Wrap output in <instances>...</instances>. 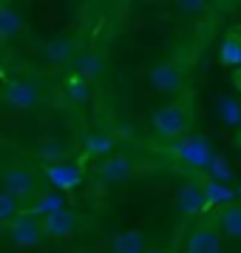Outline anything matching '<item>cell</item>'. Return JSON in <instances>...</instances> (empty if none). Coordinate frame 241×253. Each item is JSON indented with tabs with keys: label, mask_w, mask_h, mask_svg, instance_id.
I'll return each instance as SVG.
<instances>
[{
	"label": "cell",
	"mask_w": 241,
	"mask_h": 253,
	"mask_svg": "<svg viewBox=\"0 0 241 253\" xmlns=\"http://www.w3.org/2000/svg\"><path fill=\"white\" fill-rule=\"evenodd\" d=\"M221 63H227V66H241V43L224 40V43H221Z\"/></svg>",
	"instance_id": "cell-23"
},
{
	"label": "cell",
	"mask_w": 241,
	"mask_h": 253,
	"mask_svg": "<svg viewBox=\"0 0 241 253\" xmlns=\"http://www.w3.org/2000/svg\"><path fill=\"white\" fill-rule=\"evenodd\" d=\"M60 208H66V196H63V191H48V194H40L34 199V216H48V213H54V211H60Z\"/></svg>",
	"instance_id": "cell-16"
},
{
	"label": "cell",
	"mask_w": 241,
	"mask_h": 253,
	"mask_svg": "<svg viewBox=\"0 0 241 253\" xmlns=\"http://www.w3.org/2000/svg\"><path fill=\"white\" fill-rule=\"evenodd\" d=\"M77 71H80L85 80H97L105 71L103 54H100V51H82L80 57H77Z\"/></svg>",
	"instance_id": "cell-15"
},
{
	"label": "cell",
	"mask_w": 241,
	"mask_h": 253,
	"mask_svg": "<svg viewBox=\"0 0 241 253\" xmlns=\"http://www.w3.org/2000/svg\"><path fill=\"white\" fill-rule=\"evenodd\" d=\"M63 154H66V145L63 142H57V139H46L43 145H40V157L43 160H63Z\"/></svg>",
	"instance_id": "cell-25"
},
{
	"label": "cell",
	"mask_w": 241,
	"mask_h": 253,
	"mask_svg": "<svg viewBox=\"0 0 241 253\" xmlns=\"http://www.w3.org/2000/svg\"><path fill=\"white\" fill-rule=\"evenodd\" d=\"M74 48H77V40L74 37H54V40H48L46 43V60L48 63H54V66H60V63H69L71 57H74Z\"/></svg>",
	"instance_id": "cell-12"
},
{
	"label": "cell",
	"mask_w": 241,
	"mask_h": 253,
	"mask_svg": "<svg viewBox=\"0 0 241 253\" xmlns=\"http://www.w3.org/2000/svg\"><path fill=\"white\" fill-rule=\"evenodd\" d=\"M218 117H221V123H227V126H241V105L236 100H227V97H221L218 100Z\"/></svg>",
	"instance_id": "cell-22"
},
{
	"label": "cell",
	"mask_w": 241,
	"mask_h": 253,
	"mask_svg": "<svg viewBox=\"0 0 241 253\" xmlns=\"http://www.w3.org/2000/svg\"><path fill=\"white\" fill-rule=\"evenodd\" d=\"M46 179L54 185L57 191H74V188L82 182V171L74 162L57 160V162H48L46 165Z\"/></svg>",
	"instance_id": "cell-6"
},
{
	"label": "cell",
	"mask_w": 241,
	"mask_h": 253,
	"mask_svg": "<svg viewBox=\"0 0 241 253\" xmlns=\"http://www.w3.org/2000/svg\"><path fill=\"white\" fill-rule=\"evenodd\" d=\"M66 97H69L71 103H85L88 100V85H85V77L82 74L66 77Z\"/></svg>",
	"instance_id": "cell-20"
},
{
	"label": "cell",
	"mask_w": 241,
	"mask_h": 253,
	"mask_svg": "<svg viewBox=\"0 0 241 253\" xmlns=\"http://www.w3.org/2000/svg\"><path fill=\"white\" fill-rule=\"evenodd\" d=\"M9 236L17 248H37L46 239V230H43V222H37L34 213H17V222H12Z\"/></svg>",
	"instance_id": "cell-3"
},
{
	"label": "cell",
	"mask_w": 241,
	"mask_h": 253,
	"mask_svg": "<svg viewBox=\"0 0 241 253\" xmlns=\"http://www.w3.org/2000/svg\"><path fill=\"white\" fill-rule=\"evenodd\" d=\"M17 216V196H12L9 191H0V222Z\"/></svg>",
	"instance_id": "cell-24"
},
{
	"label": "cell",
	"mask_w": 241,
	"mask_h": 253,
	"mask_svg": "<svg viewBox=\"0 0 241 253\" xmlns=\"http://www.w3.org/2000/svg\"><path fill=\"white\" fill-rule=\"evenodd\" d=\"M3 100L12 105V108H20V111H29L37 105V88L34 83L29 80H9L6 83V91H3Z\"/></svg>",
	"instance_id": "cell-7"
},
{
	"label": "cell",
	"mask_w": 241,
	"mask_h": 253,
	"mask_svg": "<svg viewBox=\"0 0 241 253\" xmlns=\"http://www.w3.org/2000/svg\"><path fill=\"white\" fill-rule=\"evenodd\" d=\"M114 253H142L145 251V233L142 230H122L114 236Z\"/></svg>",
	"instance_id": "cell-13"
},
{
	"label": "cell",
	"mask_w": 241,
	"mask_h": 253,
	"mask_svg": "<svg viewBox=\"0 0 241 253\" xmlns=\"http://www.w3.org/2000/svg\"><path fill=\"white\" fill-rule=\"evenodd\" d=\"M150 126H153V131H156L159 137L179 139L184 131H187V126H190V117H187V111H184L182 105H162V108L153 111Z\"/></svg>",
	"instance_id": "cell-1"
},
{
	"label": "cell",
	"mask_w": 241,
	"mask_h": 253,
	"mask_svg": "<svg viewBox=\"0 0 241 253\" xmlns=\"http://www.w3.org/2000/svg\"><path fill=\"white\" fill-rule=\"evenodd\" d=\"M239 194H241V188H239Z\"/></svg>",
	"instance_id": "cell-27"
},
{
	"label": "cell",
	"mask_w": 241,
	"mask_h": 253,
	"mask_svg": "<svg viewBox=\"0 0 241 253\" xmlns=\"http://www.w3.org/2000/svg\"><path fill=\"white\" fill-rule=\"evenodd\" d=\"M184 253H221V236L213 228H196L187 236Z\"/></svg>",
	"instance_id": "cell-10"
},
{
	"label": "cell",
	"mask_w": 241,
	"mask_h": 253,
	"mask_svg": "<svg viewBox=\"0 0 241 253\" xmlns=\"http://www.w3.org/2000/svg\"><path fill=\"white\" fill-rule=\"evenodd\" d=\"M207 171H210V176L218 179V182H230V179H233V165L227 162L224 154H213V160H210V165H207Z\"/></svg>",
	"instance_id": "cell-21"
},
{
	"label": "cell",
	"mask_w": 241,
	"mask_h": 253,
	"mask_svg": "<svg viewBox=\"0 0 241 253\" xmlns=\"http://www.w3.org/2000/svg\"><path fill=\"white\" fill-rule=\"evenodd\" d=\"M173 154H176L182 162L193 165V168H207L216 151H213V145H210V139L199 137V134H187V137L182 134L179 142L173 145Z\"/></svg>",
	"instance_id": "cell-2"
},
{
	"label": "cell",
	"mask_w": 241,
	"mask_h": 253,
	"mask_svg": "<svg viewBox=\"0 0 241 253\" xmlns=\"http://www.w3.org/2000/svg\"><path fill=\"white\" fill-rule=\"evenodd\" d=\"M148 83L159 94H176V91H182L184 74H182V69H179L176 63L162 60V63H156V66L148 71Z\"/></svg>",
	"instance_id": "cell-4"
},
{
	"label": "cell",
	"mask_w": 241,
	"mask_h": 253,
	"mask_svg": "<svg viewBox=\"0 0 241 253\" xmlns=\"http://www.w3.org/2000/svg\"><path fill=\"white\" fill-rule=\"evenodd\" d=\"M205 188L199 182H187L179 188V194H176V208L182 211L184 216H193V213H199L202 208H205Z\"/></svg>",
	"instance_id": "cell-11"
},
{
	"label": "cell",
	"mask_w": 241,
	"mask_h": 253,
	"mask_svg": "<svg viewBox=\"0 0 241 253\" xmlns=\"http://www.w3.org/2000/svg\"><path fill=\"white\" fill-rule=\"evenodd\" d=\"M43 230H46V236H51V239H69V236H74V230H77V213L69 211V208H60L54 213L43 216Z\"/></svg>",
	"instance_id": "cell-8"
},
{
	"label": "cell",
	"mask_w": 241,
	"mask_h": 253,
	"mask_svg": "<svg viewBox=\"0 0 241 253\" xmlns=\"http://www.w3.org/2000/svg\"><path fill=\"white\" fill-rule=\"evenodd\" d=\"M0 179H3V188L17 199L34 194V171H29V168H6L0 173Z\"/></svg>",
	"instance_id": "cell-9"
},
{
	"label": "cell",
	"mask_w": 241,
	"mask_h": 253,
	"mask_svg": "<svg viewBox=\"0 0 241 253\" xmlns=\"http://www.w3.org/2000/svg\"><path fill=\"white\" fill-rule=\"evenodd\" d=\"M97 173H100V179L105 185H122L134 176V162L122 157V154H108V157H103Z\"/></svg>",
	"instance_id": "cell-5"
},
{
	"label": "cell",
	"mask_w": 241,
	"mask_h": 253,
	"mask_svg": "<svg viewBox=\"0 0 241 253\" xmlns=\"http://www.w3.org/2000/svg\"><path fill=\"white\" fill-rule=\"evenodd\" d=\"M142 253H165V251H159V248H145Z\"/></svg>",
	"instance_id": "cell-26"
},
{
	"label": "cell",
	"mask_w": 241,
	"mask_h": 253,
	"mask_svg": "<svg viewBox=\"0 0 241 253\" xmlns=\"http://www.w3.org/2000/svg\"><path fill=\"white\" fill-rule=\"evenodd\" d=\"M20 26H23V20H20V12L17 9L0 6V37H14L20 32Z\"/></svg>",
	"instance_id": "cell-19"
},
{
	"label": "cell",
	"mask_w": 241,
	"mask_h": 253,
	"mask_svg": "<svg viewBox=\"0 0 241 253\" xmlns=\"http://www.w3.org/2000/svg\"><path fill=\"white\" fill-rule=\"evenodd\" d=\"M236 199V194L227 188V182H218V179H210L205 185V202L207 205H230Z\"/></svg>",
	"instance_id": "cell-17"
},
{
	"label": "cell",
	"mask_w": 241,
	"mask_h": 253,
	"mask_svg": "<svg viewBox=\"0 0 241 253\" xmlns=\"http://www.w3.org/2000/svg\"><path fill=\"white\" fill-rule=\"evenodd\" d=\"M218 228L224 236L230 239H241V205H233L230 202L224 211H221V216H218Z\"/></svg>",
	"instance_id": "cell-14"
},
{
	"label": "cell",
	"mask_w": 241,
	"mask_h": 253,
	"mask_svg": "<svg viewBox=\"0 0 241 253\" xmlns=\"http://www.w3.org/2000/svg\"><path fill=\"white\" fill-rule=\"evenodd\" d=\"M82 151L88 157H108V154H114V139L108 134H91L82 142Z\"/></svg>",
	"instance_id": "cell-18"
}]
</instances>
